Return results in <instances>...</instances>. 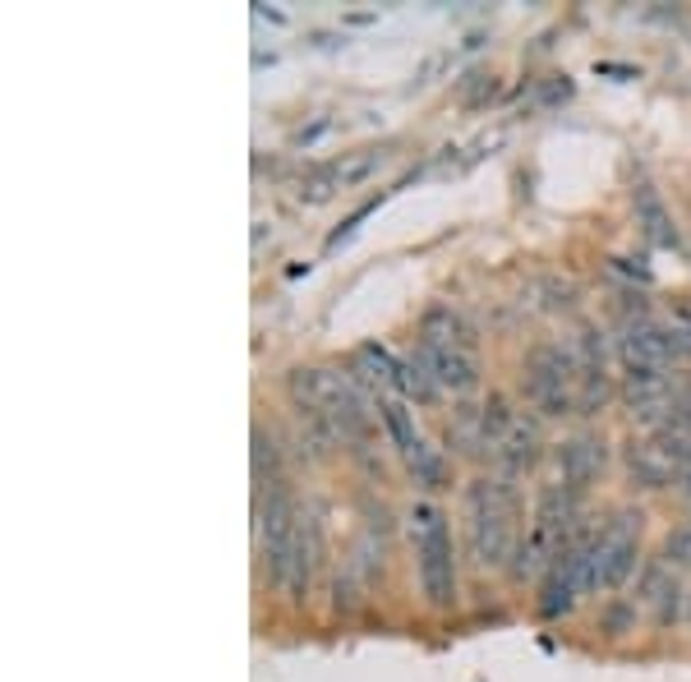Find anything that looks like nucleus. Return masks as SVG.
<instances>
[{
    "instance_id": "15",
    "label": "nucleus",
    "mask_w": 691,
    "mask_h": 682,
    "mask_svg": "<svg viewBox=\"0 0 691 682\" xmlns=\"http://www.w3.org/2000/svg\"><path fill=\"white\" fill-rule=\"evenodd\" d=\"M383 162H388V152H383V148H364V152H355V158L332 162V167H337V184H341V190H351V184L369 180Z\"/></svg>"
},
{
    "instance_id": "12",
    "label": "nucleus",
    "mask_w": 691,
    "mask_h": 682,
    "mask_svg": "<svg viewBox=\"0 0 691 682\" xmlns=\"http://www.w3.org/2000/svg\"><path fill=\"white\" fill-rule=\"evenodd\" d=\"M637 217H641V227H645V235H650L654 244H673V240H678V231H673V222H669V212H664V203L654 199L650 184H641V190H637Z\"/></svg>"
},
{
    "instance_id": "6",
    "label": "nucleus",
    "mask_w": 691,
    "mask_h": 682,
    "mask_svg": "<svg viewBox=\"0 0 691 682\" xmlns=\"http://www.w3.org/2000/svg\"><path fill=\"white\" fill-rule=\"evenodd\" d=\"M590 591H594V540L572 544L568 553L553 558L544 595H540V613L544 618H562V613H572L577 600L590 595Z\"/></svg>"
},
{
    "instance_id": "11",
    "label": "nucleus",
    "mask_w": 691,
    "mask_h": 682,
    "mask_svg": "<svg viewBox=\"0 0 691 682\" xmlns=\"http://www.w3.org/2000/svg\"><path fill=\"white\" fill-rule=\"evenodd\" d=\"M493 457H498L502 471H525V467H535V457H540V433L517 420L508 439L493 448Z\"/></svg>"
},
{
    "instance_id": "20",
    "label": "nucleus",
    "mask_w": 691,
    "mask_h": 682,
    "mask_svg": "<svg viewBox=\"0 0 691 682\" xmlns=\"http://www.w3.org/2000/svg\"><path fill=\"white\" fill-rule=\"evenodd\" d=\"M568 98H572V83H568V74H553V79L540 88V102H549V107H553V102H568Z\"/></svg>"
},
{
    "instance_id": "4",
    "label": "nucleus",
    "mask_w": 691,
    "mask_h": 682,
    "mask_svg": "<svg viewBox=\"0 0 691 682\" xmlns=\"http://www.w3.org/2000/svg\"><path fill=\"white\" fill-rule=\"evenodd\" d=\"M577 379H581V360L562 347H535L525 360V392L549 415H568L577 407V397H572Z\"/></svg>"
},
{
    "instance_id": "5",
    "label": "nucleus",
    "mask_w": 691,
    "mask_h": 682,
    "mask_svg": "<svg viewBox=\"0 0 691 682\" xmlns=\"http://www.w3.org/2000/svg\"><path fill=\"white\" fill-rule=\"evenodd\" d=\"M637 540H641V512L622 508L609 531L594 540V591H618V585L637 572Z\"/></svg>"
},
{
    "instance_id": "13",
    "label": "nucleus",
    "mask_w": 691,
    "mask_h": 682,
    "mask_svg": "<svg viewBox=\"0 0 691 682\" xmlns=\"http://www.w3.org/2000/svg\"><path fill=\"white\" fill-rule=\"evenodd\" d=\"M379 415H383V424H388V433L397 439V448L405 452V457H415L424 443H420V433H415V420H411V411H405V401H379Z\"/></svg>"
},
{
    "instance_id": "2",
    "label": "nucleus",
    "mask_w": 691,
    "mask_h": 682,
    "mask_svg": "<svg viewBox=\"0 0 691 682\" xmlns=\"http://www.w3.org/2000/svg\"><path fill=\"white\" fill-rule=\"evenodd\" d=\"M309 531L313 525H300V512L291 503V493L272 484L268 503H263V553H268V576L277 591H287V600H304L309 591Z\"/></svg>"
},
{
    "instance_id": "14",
    "label": "nucleus",
    "mask_w": 691,
    "mask_h": 682,
    "mask_svg": "<svg viewBox=\"0 0 691 682\" xmlns=\"http://www.w3.org/2000/svg\"><path fill=\"white\" fill-rule=\"evenodd\" d=\"M627 461H632V475H637L645 489H664V484L678 475L669 461L654 452V443H650V448H632V457H627Z\"/></svg>"
},
{
    "instance_id": "1",
    "label": "nucleus",
    "mask_w": 691,
    "mask_h": 682,
    "mask_svg": "<svg viewBox=\"0 0 691 682\" xmlns=\"http://www.w3.org/2000/svg\"><path fill=\"white\" fill-rule=\"evenodd\" d=\"M517 516L521 499L502 475H480L465 489V535H470V558L480 568H502L508 553L517 549Z\"/></svg>"
},
{
    "instance_id": "3",
    "label": "nucleus",
    "mask_w": 691,
    "mask_h": 682,
    "mask_svg": "<svg viewBox=\"0 0 691 682\" xmlns=\"http://www.w3.org/2000/svg\"><path fill=\"white\" fill-rule=\"evenodd\" d=\"M411 540L420 558V585L433 609H448L457 600V558H452V531L443 508L415 503L411 508Z\"/></svg>"
},
{
    "instance_id": "7",
    "label": "nucleus",
    "mask_w": 691,
    "mask_h": 682,
    "mask_svg": "<svg viewBox=\"0 0 691 682\" xmlns=\"http://www.w3.org/2000/svg\"><path fill=\"white\" fill-rule=\"evenodd\" d=\"M420 360L429 364V374L438 379V388L452 392H470L480 383V364L465 347H443V341H420Z\"/></svg>"
},
{
    "instance_id": "9",
    "label": "nucleus",
    "mask_w": 691,
    "mask_h": 682,
    "mask_svg": "<svg viewBox=\"0 0 691 682\" xmlns=\"http://www.w3.org/2000/svg\"><path fill=\"white\" fill-rule=\"evenodd\" d=\"M604 467V439H594V433H577L558 448V471H562V484L581 489L585 480H594Z\"/></svg>"
},
{
    "instance_id": "18",
    "label": "nucleus",
    "mask_w": 691,
    "mask_h": 682,
    "mask_svg": "<svg viewBox=\"0 0 691 682\" xmlns=\"http://www.w3.org/2000/svg\"><path fill=\"white\" fill-rule=\"evenodd\" d=\"M263 471H268L272 484H281V480H277V448H272V433H263V424H254V475L263 480Z\"/></svg>"
},
{
    "instance_id": "16",
    "label": "nucleus",
    "mask_w": 691,
    "mask_h": 682,
    "mask_svg": "<svg viewBox=\"0 0 691 682\" xmlns=\"http://www.w3.org/2000/svg\"><path fill=\"white\" fill-rule=\"evenodd\" d=\"M341 190V184H337V167H319V171H309L304 180H300V203H328L332 194Z\"/></svg>"
},
{
    "instance_id": "10",
    "label": "nucleus",
    "mask_w": 691,
    "mask_h": 682,
    "mask_svg": "<svg viewBox=\"0 0 691 682\" xmlns=\"http://www.w3.org/2000/svg\"><path fill=\"white\" fill-rule=\"evenodd\" d=\"M641 600L654 609V623H659V628H669L673 618L682 613V585H678L673 568L650 563V568H645V581H641Z\"/></svg>"
},
{
    "instance_id": "17",
    "label": "nucleus",
    "mask_w": 691,
    "mask_h": 682,
    "mask_svg": "<svg viewBox=\"0 0 691 682\" xmlns=\"http://www.w3.org/2000/svg\"><path fill=\"white\" fill-rule=\"evenodd\" d=\"M600 632H609V636H627V632H637V604H627V600L604 604V613H600Z\"/></svg>"
},
{
    "instance_id": "8",
    "label": "nucleus",
    "mask_w": 691,
    "mask_h": 682,
    "mask_svg": "<svg viewBox=\"0 0 691 682\" xmlns=\"http://www.w3.org/2000/svg\"><path fill=\"white\" fill-rule=\"evenodd\" d=\"M622 360H627V374H632V369H664V374H669V360H673L669 328L632 323V328H627V337H622Z\"/></svg>"
},
{
    "instance_id": "19",
    "label": "nucleus",
    "mask_w": 691,
    "mask_h": 682,
    "mask_svg": "<svg viewBox=\"0 0 691 682\" xmlns=\"http://www.w3.org/2000/svg\"><path fill=\"white\" fill-rule=\"evenodd\" d=\"M664 553H669V563H691V525H678L664 544Z\"/></svg>"
}]
</instances>
